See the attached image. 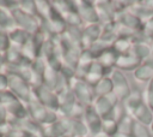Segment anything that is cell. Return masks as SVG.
I'll list each match as a JSON object with an SVG mask.
<instances>
[{
	"label": "cell",
	"instance_id": "1",
	"mask_svg": "<svg viewBox=\"0 0 153 137\" xmlns=\"http://www.w3.org/2000/svg\"><path fill=\"white\" fill-rule=\"evenodd\" d=\"M8 78V88L11 89V93L19 100L24 102H30L32 99V94L30 91V84L18 73L16 72H6Z\"/></svg>",
	"mask_w": 153,
	"mask_h": 137
},
{
	"label": "cell",
	"instance_id": "2",
	"mask_svg": "<svg viewBox=\"0 0 153 137\" xmlns=\"http://www.w3.org/2000/svg\"><path fill=\"white\" fill-rule=\"evenodd\" d=\"M69 82H73V85H69V89L72 90V93L75 96V100L81 103L85 107L92 106L93 102V87H91L88 83H86L82 78L79 77H73Z\"/></svg>",
	"mask_w": 153,
	"mask_h": 137
},
{
	"label": "cell",
	"instance_id": "3",
	"mask_svg": "<svg viewBox=\"0 0 153 137\" xmlns=\"http://www.w3.org/2000/svg\"><path fill=\"white\" fill-rule=\"evenodd\" d=\"M35 97L44 106L47 107L48 109L50 111H59V107H60V101H59V96L57 94L51 90L50 88H48L47 85H44L43 83L35 87Z\"/></svg>",
	"mask_w": 153,
	"mask_h": 137
},
{
	"label": "cell",
	"instance_id": "4",
	"mask_svg": "<svg viewBox=\"0 0 153 137\" xmlns=\"http://www.w3.org/2000/svg\"><path fill=\"white\" fill-rule=\"evenodd\" d=\"M12 17L14 19L16 25H18L20 29L25 30L30 35H33L41 28V25L38 24V22L36 20V18H38V17L27 14V13L23 12L19 7L12 10Z\"/></svg>",
	"mask_w": 153,
	"mask_h": 137
},
{
	"label": "cell",
	"instance_id": "5",
	"mask_svg": "<svg viewBox=\"0 0 153 137\" xmlns=\"http://www.w3.org/2000/svg\"><path fill=\"white\" fill-rule=\"evenodd\" d=\"M110 78H111L112 84H114L112 93L117 96V99L120 101H124L130 94L129 83H128L126 76L121 71H114Z\"/></svg>",
	"mask_w": 153,
	"mask_h": 137
},
{
	"label": "cell",
	"instance_id": "6",
	"mask_svg": "<svg viewBox=\"0 0 153 137\" xmlns=\"http://www.w3.org/2000/svg\"><path fill=\"white\" fill-rule=\"evenodd\" d=\"M85 120L88 132H91L93 136L102 132V118L96 112L93 106H88L85 108Z\"/></svg>",
	"mask_w": 153,
	"mask_h": 137
},
{
	"label": "cell",
	"instance_id": "7",
	"mask_svg": "<svg viewBox=\"0 0 153 137\" xmlns=\"http://www.w3.org/2000/svg\"><path fill=\"white\" fill-rule=\"evenodd\" d=\"M76 10L82 20H85L90 24H98L99 17H98L96 6L92 2L81 1V2H79V6H76Z\"/></svg>",
	"mask_w": 153,
	"mask_h": 137
},
{
	"label": "cell",
	"instance_id": "8",
	"mask_svg": "<svg viewBox=\"0 0 153 137\" xmlns=\"http://www.w3.org/2000/svg\"><path fill=\"white\" fill-rule=\"evenodd\" d=\"M141 60L130 50L129 53H126V54H122V55H118L117 58V61H116V67H118L120 70H136L140 65H141Z\"/></svg>",
	"mask_w": 153,
	"mask_h": 137
},
{
	"label": "cell",
	"instance_id": "9",
	"mask_svg": "<svg viewBox=\"0 0 153 137\" xmlns=\"http://www.w3.org/2000/svg\"><path fill=\"white\" fill-rule=\"evenodd\" d=\"M130 115L133 117V119L134 118L136 119L135 121H137L142 125H146V126L151 125L152 120H153V111L146 105V102H142L140 106H137Z\"/></svg>",
	"mask_w": 153,
	"mask_h": 137
},
{
	"label": "cell",
	"instance_id": "10",
	"mask_svg": "<svg viewBox=\"0 0 153 137\" xmlns=\"http://www.w3.org/2000/svg\"><path fill=\"white\" fill-rule=\"evenodd\" d=\"M118 54L114 50L112 47L105 48L103 52L99 53V55L96 58V60L104 67V68H112V66L116 65Z\"/></svg>",
	"mask_w": 153,
	"mask_h": 137
},
{
	"label": "cell",
	"instance_id": "11",
	"mask_svg": "<svg viewBox=\"0 0 153 137\" xmlns=\"http://www.w3.org/2000/svg\"><path fill=\"white\" fill-rule=\"evenodd\" d=\"M8 36H10V41H11V43H13L12 46L13 47H23L25 43H27L29 41H30V34L29 32H26L25 30H23V29H20V28H14V29H12L11 30V32L8 34Z\"/></svg>",
	"mask_w": 153,
	"mask_h": 137
},
{
	"label": "cell",
	"instance_id": "12",
	"mask_svg": "<svg viewBox=\"0 0 153 137\" xmlns=\"http://www.w3.org/2000/svg\"><path fill=\"white\" fill-rule=\"evenodd\" d=\"M112 90H114V84H112V81H111L110 77H103V78L93 87L94 95H98V96L108 95V94L112 93Z\"/></svg>",
	"mask_w": 153,
	"mask_h": 137
},
{
	"label": "cell",
	"instance_id": "13",
	"mask_svg": "<svg viewBox=\"0 0 153 137\" xmlns=\"http://www.w3.org/2000/svg\"><path fill=\"white\" fill-rule=\"evenodd\" d=\"M134 124H135V120L133 119V117L128 113H123L122 117L118 119V131L117 132L133 135Z\"/></svg>",
	"mask_w": 153,
	"mask_h": 137
},
{
	"label": "cell",
	"instance_id": "14",
	"mask_svg": "<svg viewBox=\"0 0 153 137\" xmlns=\"http://www.w3.org/2000/svg\"><path fill=\"white\" fill-rule=\"evenodd\" d=\"M117 131H118V121L115 118L108 117V118L102 119V132H104L111 137Z\"/></svg>",
	"mask_w": 153,
	"mask_h": 137
},
{
	"label": "cell",
	"instance_id": "15",
	"mask_svg": "<svg viewBox=\"0 0 153 137\" xmlns=\"http://www.w3.org/2000/svg\"><path fill=\"white\" fill-rule=\"evenodd\" d=\"M14 19L12 17V13L8 14L5 8L2 6H0V30H4V29H8V28H12L14 29Z\"/></svg>",
	"mask_w": 153,
	"mask_h": 137
},
{
	"label": "cell",
	"instance_id": "16",
	"mask_svg": "<svg viewBox=\"0 0 153 137\" xmlns=\"http://www.w3.org/2000/svg\"><path fill=\"white\" fill-rule=\"evenodd\" d=\"M133 136L134 137H151L148 126L142 125V124L135 121L134 127H133Z\"/></svg>",
	"mask_w": 153,
	"mask_h": 137
},
{
	"label": "cell",
	"instance_id": "17",
	"mask_svg": "<svg viewBox=\"0 0 153 137\" xmlns=\"http://www.w3.org/2000/svg\"><path fill=\"white\" fill-rule=\"evenodd\" d=\"M11 47H12V44H11L8 34L5 32L4 30H0V54L4 55Z\"/></svg>",
	"mask_w": 153,
	"mask_h": 137
},
{
	"label": "cell",
	"instance_id": "18",
	"mask_svg": "<svg viewBox=\"0 0 153 137\" xmlns=\"http://www.w3.org/2000/svg\"><path fill=\"white\" fill-rule=\"evenodd\" d=\"M141 32L146 38H153V17L142 24Z\"/></svg>",
	"mask_w": 153,
	"mask_h": 137
},
{
	"label": "cell",
	"instance_id": "19",
	"mask_svg": "<svg viewBox=\"0 0 153 137\" xmlns=\"http://www.w3.org/2000/svg\"><path fill=\"white\" fill-rule=\"evenodd\" d=\"M146 105L153 111V78L148 82L146 89Z\"/></svg>",
	"mask_w": 153,
	"mask_h": 137
},
{
	"label": "cell",
	"instance_id": "20",
	"mask_svg": "<svg viewBox=\"0 0 153 137\" xmlns=\"http://www.w3.org/2000/svg\"><path fill=\"white\" fill-rule=\"evenodd\" d=\"M7 109L5 108V106L0 105V127L5 126L6 124H8V119H7Z\"/></svg>",
	"mask_w": 153,
	"mask_h": 137
},
{
	"label": "cell",
	"instance_id": "21",
	"mask_svg": "<svg viewBox=\"0 0 153 137\" xmlns=\"http://www.w3.org/2000/svg\"><path fill=\"white\" fill-rule=\"evenodd\" d=\"M8 88V78L7 75L4 72H0V93L6 91V89Z\"/></svg>",
	"mask_w": 153,
	"mask_h": 137
},
{
	"label": "cell",
	"instance_id": "22",
	"mask_svg": "<svg viewBox=\"0 0 153 137\" xmlns=\"http://www.w3.org/2000/svg\"><path fill=\"white\" fill-rule=\"evenodd\" d=\"M111 137H134L133 135H127V133H121V132H116L114 136Z\"/></svg>",
	"mask_w": 153,
	"mask_h": 137
},
{
	"label": "cell",
	"instance_id": "23",
	"mask_svg": "<svg viewBox=\"0 0 153 137\" xmlns=\"http://www.w3.org/2000/svg\"><path fill=\"white\" fill-rule=\"evenodd\" d=\"M93 137H110V136L106 135V133H104V132H99L98 135H96V136H93Z\"/></svg>",
	"mask_w": 153,
	"mask_h": 137
},
{
	"label": "cell",
	"instance_id": "24",
	"mask_svg": "<svg viewBox=\"0 0 153 137\" xmlns=\"http://www.w3.org/2000/svg\"><path fill=\"white\" fill-rule=\"evenodd\" d=\"M149 126H151V131H152V132H153V120H152V124H151V125H149Z\"/></svg>",
	"mask_w": 153,
	"mask_h": 137
},
{
	"label": "cell",
	"instance_id": "25",
	"mask_svg": "<svg viewBox=\"0 0 153 137\" xmlns=\"http://www.w3.org/2000/svg\"><path fill=\"white\" fill-rule=\"evenodd\" d=\"M0 137H5V133L4 132H0Z\"/></svg>",
	"mask_w": 153,
	"mask_h": 137
}]
</instances>
